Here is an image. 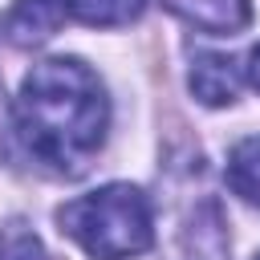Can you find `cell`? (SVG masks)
<instances>
[{"label":"cell","mask_w":260,"mask_h":260,"mask_svg":"<svg viewBox=\"0 0 260 260\" xmlns=\"http://www.w3.org/2000/svg\"><path fill=\"white\" fill-rule=\"evenodd\" d=\"M106 130L110 98L85 61L49 57L24 73L16 98V134L53 175H85L106 146Z\"/></svg>","instance_id":"cell-1"},{"label":"cell","mask_w":260,"mask_h":260,"mask_svg":"<svg viewBox=\"0 0 260 260\" xmlns=\"http://www.w3.org/2000/svg\"><path fill=\"white\" fill-rule=\"evenodd\" d=\"M57 223L93 260H130L154 244V207L142 187L106 183L57 207Z\"/></svg>","instance_id":"cell-2"},{"label":"cell","mask_w":260,"mask_h":260,"mask_svg":"<svg viewBox=\"0 0 260 260\" xmlns=\"http://www.w3.org/2000/svg\"><path fill=\"white\" fill-rule=\"evenodd\" d=\"M187 81L203 106H232L236 89H240V65L223 53H195Z\"/></svg>","instance_id":"cell-3"},{"label":"cell","mask_w":260,"mask_h":260,"mask_svg":"<svg viewBox=\"0 0 260 260\" xmlns=\"http://www.w3.org/2000/svg\"><path fill=\"white\" fill-rule=\"evenodd\" d=\"M175 16H183L187 24L211 32V37H228V32H240L252 16L248 0H162Z\"/></svg>","instance_id":"cell-4"},{"label":"cell","mask_w":260,"mask_h":260,"mask_svg":"<svg viewBox=\"0 0 260 260\" xmlns=\"http://www.w3.org/2000/svg\"><path fill=\"white\" fill-rule=\"evenodd\" d=\"M65 12V0H16L8 12V37L16 45H45L61 28Z\"/></svg>","instance_id":"cell-5"},{"label":"cell","mask_w":260,"mask_h":260,"mask_svg":"<svg viewBox=\"0 0 260 260\" xmlns=\"http://www.w3.org/2000/svg\"><path fill=\"white\" fill-rule=\"evenodd\" d=\"M183 260H228V240H223V219L215 203H203L191 223L183 228Z\"/></svg>","instance_id":"cell-6"},{"label":"cell","mask_w":260,"mask_h":260,"mask_svg":"<svg viewBox=\"0 0 260 260\" xmlns=\"http://www.w3.org/2000/svg\"><path fill=\"white\" fill-rule=\"evenodd\" d=\"M228 187L244 203H260V138H240L228 154Z\"/></svg>","instance_id":"cell-7"},{"label":"cell","mask_w":260,"mask_h":260,"mask_svg":"<svg viewBox=\"0 0 260 260\" xmlns=\"http://www.w3.org/2000/svg\"><path fill=\"white\" fill-rule=\"evenodd\" d=\"M69 16H77L81 24H98V28H118L142 16L146 0H65Z\"/></svg>","instance_id":"cell-8"},{"label":"cell","mask_w":260,"mask_h":260,"mask_svg":"<svg viewBox=\"0 0 260 260\" xmlns=\"http://www.w3.org/2000/svg\"><path fill=\"white\" fill-rule=\"evenodd\" d=\"M0 260H49V252L24 223H12L0 240Z\"/></svg>","instance_id":"cell-9"},{"label":"cell","mask_w":260,"mask_h":260,"mask_svg":"<svg viewBox=\"0 0 260 260\" xmlns=\"http://www.w3.org/2000/svg\"><path fill=\"white\" fill-rule=\"evenodd\" d=\"M12 110H8V98H4V85H0V162L12 154Z\"/></svg>","instance_id":"cell-10"},{"label":"cell","mask_w":260,"mask_h":260,"mask_svg":"<svg viewBox=\"0 0 260 260\" xmlns=\"http://www.w3.org/2000/svg\"><path fill=\"white\" fill-rule=\"evenodd\" d=\"M244 73H248V81H252V85L260 89V45H256V49L248 53V69H244Z\"/></svg>","instance_id":"cell-11"},{"label":"cell","mask_w":260,"mask_h":260,"mask_svg":"<svg viewBox=\"0 0 260 260\" xmlns=\"http://www.w3.org/2000/svg\"><path fill=\"white\" fill-rule=\"evenodd\" d=\"M256 260H260V256H256Z\"/></svg>","instance_id":"cell-12"}]
</instances>
